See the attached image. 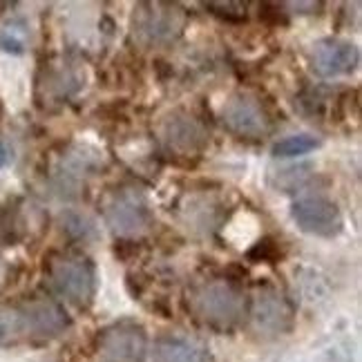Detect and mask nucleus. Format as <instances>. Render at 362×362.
<instances>
[{"mask_svg": "<svg viewBox=\"0 0 362 362\" xmlns=\"http://www.w3.org/2000/svg\"><path fill=\"white\" fill-rule=\"evenodd\" d=\"M69 327L65 309L49 298H25L0 304V346L47 342Z\"/></svg>", "mask_w": 362, "mask_h": 362, "instance_id": "1", "label": "nucleus"}, {"mask_svg": "<svg viewBox=\"0 0 362 362\" xmlns=\"http://www.w3.org/2000/svg\"><path fill=\"white\" fill-rule=\"evenodd\" d=\"M190 313L215 331H230L248 313L242 291L228 280H204L188 293Z\"/></svg>", "mask_w": 362, "mask_h": 362, "instance_id": "2", "label": "nucleus"}, {"mask_svg": "<svg viewBox=\"0 0 362 362\" xmlns=\"http://www.w3.org/2000/svg\"><path fill=\"white\" fill-rule=\"evenodd\" d=\"M47 275L52 288L69 302L83 309L90 306L96 293V269L90 257L81 253H59L47 262Z\"/></svg>", "mask_w": 362, "mask_h": 362, "instance_id": "3", "label": "nucleus"}, {"mask_svg": "<svg viewBox=\"0 0 362 362\" xmlns=\"http://www.w3.org/2000/svg\"><path fill=\"white\" fill-rule=\"evenodd\" d=\"M186 16L177 5L144 3L132 13V38L144 47H168L181 36Z\"/></svg>", "mask_w": 362, "mask_h": 362, "instance_id": "4", "label": "nucleus"}, {"mask_svg": "<svg viewBox=\"0 0 362 362\" xmlns=\"http://www.w3.org/2000/svg\"><path fill=\"white\" fill-rule=\"evenodd\" d=\"M103 219L121 238H136L152 226V208L144 190L119 188L103 199Z\"/></svg>", "mask_w": 362, "mask_h": 362, "instance_id": "5", "label": "nucleus"}, {"mask_svg": "<svg viewBox=\"0 0 362 362\" xmlns=\"http://www.w3.org/2000/svg\"><path fill=\"white\" fill-rule=\"evenodd\" d=\"M291 217L298 228L313 238H336L344 228V219L338 204L327 194H306L291 206Z\"/></svg>", "mask_w": 362, "mask_h": 362, "instance_id": "6", "label": "nucleus"}, {"mask_svg": "<svg viewBox=\"0 0 362 362\" xmlns=\"http://www.w3.org/2000/svg\"><path fill=\"white\" fill-rule=\"evenodd\" d=\"M148 354V336L132 320L110 325L99 336V362H144Z\"/></svg>", "mask_w": 362, "mask_h": 362, "instance_id": "7", "label": "nucleus"}, {"mask_svg": "<svg viewBox=\"0 0 362 362\" xmlns=\"http://www.w3.org/2000/svg\"><path fill=\"white\" fill-rule=\"evenodd\" d=\"M221 121L242 139H262L271 132V119L257 96L238 92L221 107Z\"/></svg>", "mask_w": 362, "mask_h": 362, "instance_id": "8", "label": "nucleus"}, {"mask_svg": "<svg viewBox=\"0 0 362 362\" xmlns=\"http://www.w3.org/2000/svg\"><path fill=\"white\" fill-rule=\"evenodd\" d=\"M360 65V49L351 40L322 38L311 49V67L322 78H338L354 74Z\"/></svg>", "mask_w": 362, "mask_h": 362, "instance_id": "9", "label": "nucleus"}, {"mask_svg": "<svg viewBox=\"0 0 362 362\" xmlns=\"http://www.w3.org/2000/svg\"><path fill=\"white\" fill-rule=\"evenodd\" d=\"M161 139L165 148L170 152H177L181 157L199 155V152L208 146V132L204 125L184 112H177L168 117L161 125Z\"/></svg>", "mask_w": 362, "mask_h": 362, "instance_id": "10", "label": "nucleus"}, {"mask_svg": "<svg viewBox=\"0 0 362 362\" xmlns=\"http://www.w3.org/2000/svg\"><path fill=\"white\" fill-rule=\"evenodd\" d=\"M250 320H253L255 331L262 336H280L291 329L293 313L282 296H277L275 291H264L250 306Z\"/></svg>", "mask_w": 362, "mask_h": 362, "instance_id": "11", "label": "nucleus"}, {"mask_svg": "<svg viewBox=\"0 0 362 362\" xmlns=\"http://www.w3.org/2000/svg\"><path fill=\"white\" fill-rule=\"evenodd\" d=\"M99 165H101V157L94 148H88V146L72 148L57 165V177H59L61 188L78 186L83 179L94 175V170L99 168Z\"/></svg>", "mask_w": 362, "mask_h": 362, "instance_id": "12", "label": "nucleus"}, {"mask_svg": "<svg viewBox=\"0 0 362 362\" xmlns=\"http://www.w3.org/2000/svg\"><path fill=\"white\" fill-rule=\"evenodd\" d=\"M152 362H208V351L184 336H163L152 346Z\"/></svg>", "mask_w": 362, "mask_h": 362, "instance_id": "13", "label": "nucleus"}, {"mask_svg": "<svg viewBox=\"0 0 362 362\" xmlns=\"http://www.w3.org/2000/svg\"><path fill=\"white\" fill-rule=\"evenodd\" d=\"M315 148H320V139L313 134H291L280 139L275 146H273V157L277 159H293V157H302V155H309Z\"/></svg>", "mask_w": 362, "mask_h": 362, "instance_id": "14", "label": "nucleus"}, {"mask_svg": "<svg viewBox=\"0 0 362 362\" xmlns=\"http://www.w3.org/2000/svg\"><path fill=\"white\" fill-rule=\"evenodd\" d=\"M27 25L23 21H9L0 27V49L11 54V57H21L27 52Z\"/></svg>", "mask_w": 362, "mask_h": 362, "instance_id": "15", "label": "nucleus"}, {"mask_svg": "<svg viewBox=\"0 0 362 362\" xmlns=\"http://www.w3.org/2000/svg\"><path fill=\"white\" fill-rule=\"evenodd\" d=\"M52 81H54L52 88H54V92H57L59 99H67V96L76 94L83 88V76H81L78 69L72 67V65H65V67L57 69L54 76H52Z\"/></svg>", "mask_w": 362, "mask_h": 362, "instance_id": "16", "label": "nucleus"}, {"mask_svg": "<svg viewBox=\"0 0 362 362\" xmlns=\"http://www.w3.org/2000/svg\"><path fill=\"white\" fill-rule=\"evenodd\" d=\"M213 16L228 21V23H242L248 18V5L246 3H206L204 5Z\"/></svg>", "mask_w": 362, "mask_h": 362, "instance_id": "17", "label": "nucleus"}, {"mask_svg": "<svg viewBox=\"0 0 362 362\" xmlns=\"http://www.w3.org/2000/svg\"><path fill=\"white\" fill-rule=\"evenodd\" d=\"M65 228H67V233H72L74 238H78V240H86L88 235L94 230V226L90 224V221L86 217H81V215H69L65 219Z\"/></svg>", "mask_w": 362, "mask_h": 362, "instance_id": "18", "label": "nucleus"}, {"mask_svg": "<svg viewBox=\"0 0 362 362\" xmlns=\"http://www.w3.org/2000/svg\"><path fill=\"white\" fill-rule=\"evenodd\" d=\"M9 161H11V150H9V146H7V144L0 141V170H3Z\"/></svg>", "mask_w": 362, "mask_h": 362, "instance_id": "19", "label": "nucleus"}, {"mask_svg": "<svg viewBox=\"0 0 362 362\" xmlns=\"http://www.w3.org/2000/svg\"><path fill=\"white\" fill-rule=\"evenodd\" d=\"M5 277H7V267H5V262L0 259V286L5 284Z\"/></svg>", "mask_w": 362, "mask_h": 362, "instance_id": "20", "label": "nucleus"}]
</instances>
